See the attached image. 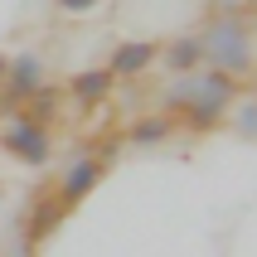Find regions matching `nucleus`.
<instances>
[{
	"label": "nucleus",
	"mask_w": 257,
	"mask_h": 257,
	"mask_svg": "<svg viewBox=\"0 0 257 257\" xmlns=\"http://www.w3.org/2000/svg\"><path fill=\"white\" fill-rule=\"evenodd\" d=\"M243 5H247V10H257V0H243Z\"/></svg>",
	"instance_id": "obj_15"
},
{
	"label": "nucleus",
	"mask_w": 257,
	"mask_h": 257,
	"mask_svg": "<svg viewBox=\"0 0 257 257\" xmlns=\"http://www.w3.org/2000/svg\"><path fill=\"white\" fill-rule=\"evenodd\" d=\"M160 63V44L156 39H121L107 54V73H112L116 83H126V78H141Z\"/></svg>",
	"instance_id": "obj_7"
},
{
	"label": "nucleus",
	"mask_w": 257,
	"mask_h": 257,
	"mask_svg": "<svg viewBox=\"0 0 257 257\" xmlns=\"http://www.w3.org/2000/svg\"><path fill=\"white\" fill-rule=\"evenodd\" d=\"M228 116H233V126L243 131V136H257V97H238L228 107Z\"/></svg>",
	"instance_id": "obj_12"
},
{
	"label": "nucleus",
	"mask_w": 257,
	"mask_h": 257,
	"mask_svg": "<svg viewBox=\"0 0 257 257\" xmlns=\"http://www.w3.org/2000/svg\"><path fill=\"white\" fill-rule=\"evenodd\" d=\"M160 63L180 78V73H199L204 68V39L199 34H175L170 44H160Z\"/></svg>",
	"instance_id": "obj_9"
},
{
	"label": "nucleus",
	"mask_w": 257,
	"mask_h": 257,
	"mask_svg": "<svg viewBox=\"0 0 257 257\" xmlns=\"http://www.w3.org/2000/svg\"><path fill=\"white\" fill-rule=\"evenodd\" d=\"M58 107H63V87H54V83H44L34 97L25 102V116L29 121H44V126H54V116H58Z\"/></svg>",
	"instance_id": "obj_11"
},
{
	"label": "nucleus",
	"mask_w": 257,
	"mask_h": 257,
	"mask_svg": "<svg viewBox=\"0 0 257 257\" xmlns=\"http://www.w3.org/2000/svg\"><path fill=\"white\" fill-rule=\"evenodd\" d=\"M49 83V68H44V54L39 49H20L10 54V68H5V83H0V112L15 116L25 112V102Z\"/></svg>",
	"instance_id": "obj_4"
},
{
	"label": "nucleus",
	"mask_w": 257,
	"mask_h": 257,
	"mask_svg": "<svg viewBox=\"0 0 257 257\" xmlns=\"http://www.w3.org/2000/svg\"><path fill=\"white\" fill-rule=\"evenodd\" d=\"M0 151L29 170H44L49 160H54V126H44V121H29L25 112L5 116V126H0Z\"/></svg>",
	"instance_id": "obj_3"
},
{
	"label": "nucleus",
	"mask_w": 257,
	"mask_h": 257,
	"mask_svg": "<svg viewBox=\"0 0 257 257\" xmlns=\"http://www.w3.org/2000/svg\"><path fill=\"white\" fill-rule=\"evenodd\" d=\"M175 136V116H165V112H151V116H136L126 131H121V141L126 146H136V151H151V146H165Z\"/></svg>",
	"instance_id": "obj_10"
},
{
	"label": "nucleus",
	"mask_w": 257,
	"mask_h": 257,
	"mask_svg": "<svg viewBox=\"0 0 257 257\" xmlns=\"http://www.w3.org/2000/svg\"><path fill=\"white\" fill-rule=\"evenodd\" d=\"M252 58H257V44H252Z\"/></svg>",
	"instance_id": "obj_16"
},
{
	"label": "nucleus",
	"mask_w": 257,
	"mask_h": 257,
	"mask_svg": "<svg viewBox=\"0 0 257 257\" xmlns=\"http://www.w3.org/2000/svg\"><path fill=\"white\" fill-rule=\"evenodd\" d=\"M63 218H68V209H63L58 194H34V199H29V214H25V243H34V247L49 243Z\"/></svg>",
	"instance_id": "obj_8"
},
{
	"label": "nucleus",
	"mask_w": 257,
	"mask_h": 257,
	"mask_svg": "<svg viewBox=\"0 0 257 257\" xmlns=\"http://www.w3.org/2000/svg\"><path fill=\"white\" fill-rule=\"evenodd\" d=\"M233 102H238V78L204 63V68L194 73V92H189V107L180 112V121H185L189 131H209V126H218V121L228 116Z\"/></svg>",
	"instance_id": "obj_2"
},
{
	"label": "nucleus",
	"mask_w": 257,
	"mask_h": 257,
	"mask_svg": "<svg viewBox=\"0 0 257 257\" xmlns=\"http://www.w3.org/2000/svg\"><path fill=\"white\" fill-rule=\"evenodd\" d=\"M199 39H204V63L209 68H223L233 73V78H243V73H252V34H247V20L243 15H214L209 25L199 29Z\"/></svg>",
	"instance_id": "obj_1"
},
{
	"label": "nucleus",
	"mask_w": 257,
	"mask_h": 257,
	"mask_svg": "<svg viewBox=\"0 0 257 257\" xmlns=\"http://www.w3.org/2000/svg\"><path fill=\"white\" fill-rule=\"evenodd\" d=\"M54 10L63 15V20H83V15H97L102 0H54Z\"/></svg>",
	"instance_id": "obj_13"
},
{
	"label": "nucleus",
	"mask_w": 257,
	"mask_h": 257,
	"mask_svg": "<svg viewBox=\"0 0 257 257\" xmlns=\"http://www.w3.org/2000/svg\"><path fill=\"white\" fill-rule=\"evenodd\" d=\"M5 68H10V54H5V49H0V83H5Z\"/></svg>",
	"instance_id": "obj_14"
},
{
	"label": "nucleus",
	"mask_w": 257,
	"mask_h": 257,
	"mask_svg": "<svg viewBox=\"0 0 257 257\" xmlns=\"http://www.w3.org/2000/svg\"><path fill=\"white\" fill-rule=\"evenodd\" d=\"M102 175H107V156H97V151H83V156H73L63 170H58V185H54V194L63 199V209H78V204L92 194V189L102 185Z\"/></svg>",
	"instance_id": "obj_5"
},
{
	"label": "nucleus",
	"mask_w": 257,
	"mask_h": 257,
	"mask_svg": "<svg viewBox=\"0 0 257 257\" xmlns=\"http://www.w3.org/2000/svg\"><path fill=\"white\" fill-rule=\"evenodd\" d=\"M116 92V78L107 73V63H92V68H78L63 83V97L73 102V107H83V112H92V107H102V102Z\"/></svg>",
	"instance_id": "obj_6"
}]
</instances>
